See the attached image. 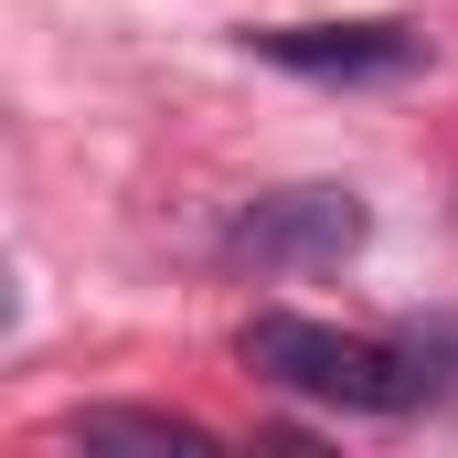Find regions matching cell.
Here are the masks:
<instances>
[{
  "mask_svg": "<svg viewBox=\"0 0 458 458\" xmlns=\"http://www.w3.org/2000/svg\"><path fill=\"white\" fill-rule=\"evenodd\" d=\"M234 352H245V373H267L277 394H310L331 416H416L437 394L427 342H373V331H331V320H299V310L245 320Z\"/></svg>",
  "mask_w": 458,
  "mask_h": 458,
  "instance_id": "obj_1",
  "label": "cell"
},
{
  "mask_svg": "<svg viewBox=\"0 0 458 458\" xmlns=\"http://www.w3.org/2000/svg\"><path fill=\"white\" fill-rule=\"evenodd\" d=\"M64 437H75V448H149V458H203L214 448L192 416H139V405H86Z\"/></svg>",
  "mask_w": 458,
  "mask_h": 458,
  "instance_id": "obj_4",
  "label": "cell"
},
{
  "mask_svg": "<svg viewBox=\"0 0 458 458\" xmlns=\"http://www.w3.org/2000/svg\"><path fill=\"white\" fill-rule=\"evenodd\" d=\"M256 54L320 86H384V75H416L427 43L405 21H288V32H256Z\"/></svg>",
  "mask_w": 458,
  "mask_h": 458,
  "instance_id": "obj_3",
  "label": "cell"
},
{
  "mask_svg": "<svg viewBox=\"0 0 458 458\" xmlns=\"http://www.w3.org/2000/svg\"><path fill=\"white\" fill-rule=\"evenodd\" d=\"M362 225H373L362 192L299 182V192H256V203L225 225V256H234V267H331V256L362 245Z\"/></svg>",
  "mask_w": 458,
  "mask_h": 458,
  "instance_id": "obj_2",
  "label": "cell"
}]
</instances>
